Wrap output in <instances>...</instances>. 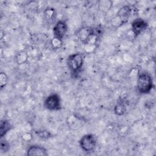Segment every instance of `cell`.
<instances>
[{
  "instance_id": "obj_1",
  "label": "cell",
  "mask_w": 156,
  "mask_h": 156,
  "mask_svg": "<svg viewBox=\"0 0 156 156\" xmlns=\"http://www.w3.org/2000/svg\"><path fill=\"white\" fill-rule=\"evenodd\" d=\"M154 87L151 75L147 72H141L138 76L136 80V88L141 94L150 93Z\"/></svg>"
},
{
  "instance_id": "obj_2",
  "label": "cell",
  "mask_w": 156,
  "mask_h": 156,
  "mask_svg": "<svg viewBox=\"0 0 156 156\" xmlns=\"http://www.w3.org/2000/svg\"><path fill=\"white\" fill-rule=\"evenodd\" d=\"M67 65L72 74L77 75L82 70L83 65V57L80 53L71 54L67 58Z\"/></svg>"
},
{
  "instance_id": "obj_3",
  "label": "cell",
  "mask_w": 156,
  "mask_h": 156,
  "mask_svg": "<svg viewBox=\"0 0 156 156\" xmlns=\"http://www.w3.org/2000/svg\"><path fill=\"white\" fill-rule=\"evenodd\" d=\"M79 146L85 152L93 151L96 146V136L91 133L84 135L79 140Z\"/></svg>"
},
{
  "instance_id": "obj_4",
  "label": "cell",
  "mask_w": 156,
  "mask_h": 156,
  "mask_svg": "<svg viewBox=\"0 0 156 156\" xmlns=\"http://www.w3.org/2000/svg\"><path fill=\"white\" fill-rule=\"evenodd\" d=\"M44 107L51 111H57L62 108L61 101L59 95L53 93L49 95L44 101Z\"/></svg>"
},
{
  "instance_id": "obj_5",
  "label": "cell",
  "mask_w": 156,
  "mask_h": 156,
  "mask_svg": "<svg viewBox=\"0 0 156 156\" xmlns=\"http://www.w3.org/2000/svg\"><path fill=\"white\" fill-rule=\"evenodd\" d=\"M131 13L132 9L128 5H125L119 9L116 16V19H118L119 21V26L126 24L128 21Z\"/></svg>"
},
{
  "instance_id": "obj_6",
  "label": "cell",
  "mask_w": 156,
  "mask_h": 156,
  "mask_svg": "<svg viewBox=\"0 0 156 156\" xmlns=\"http://www.w3.org/2000/svg\"><path fill=\"white\" fill-rule=\"evenodd\" d=\"M52 31L54 37L63 40L67 33L68 25L65 21L59 20L54 24Z\"/></svg>"
},
{
  "instance_id": "obj_7",
  "label": "cell",
  "mask_w": 156,
  "mask_h": 156,
  "mask_svg": "<svg viewBox=\"0 0 156 156\" xmlns=\"http://www.w3.org/2000/svg\"><path fill=\"white\" fill-rule=\"evenodd\" d=\"M147 26V23L142 18H136L131 23V29L135 37L144 31Z\"/></svg>"
},
{
  "instance_id": "obj_8",
  "label": "cell",
  "mask_w": 156,
  "mask_h": 156,
  "mask_svg": "<svg viewBox=\"0 0 156 156\" xmlns=\"http://www.w3.org/2000/svg\"><path fill=\"white\" fill-rule=\"evenodd\" d=\"M27 155L30 156L33 155H48V152L45 147L39 145H32L30 146L27 151Z\"/></svg>"
},
{
  "instance_id": "obj_9",
  "label": "cell",
  "mask_w": 156,
  "mask_h": 156,
  "mask_svg": "<svg viewBox=\"0 0 156 156\" xmlns=\"http://www.w3.org/2000/svg\"><path fill=\"white\" fill-rule=\"evenodd\" d=\"M83 119L80 117L72 115L67 119V124L72 129H77L83 125Z\"/></svg>"
},
{
  "instance_id": "obj_10",
  "label": "cell",
  "mask_w": 156,
  "mask_h": 156,
  "mask_svg": "<svg viewBox=\"0 0 156 156\" xmlns=\"http://www.w3.org/2000/svg\"><path fill=\"white\" fill-rule=\"evenodd\" d=\"M44 17L48 24H52L57 17L55 10L52 7H47L44 11Z\"/></svg>"
},
{
  "instance_id": "obj_11",
  "label": "cell",
  "mask_w": 156,
  "mask_h": 156,
  "mask_svg": "<svg viewBox=\"0 0 156 156\" xmlns=\"http://www.w3.org/2000/svg\"><path fill=\"white\" fill-rule=\"evenodd\" d=\"M12 126L10 122L7 119H2L0 122V136L1 138H3L4 136L11 130Z\"/></svg>"
},
{
  "instance_id": "obj_12",
  "label": "cell",
  "mask_w": 156,
  "mask_h": 156,
  "mask_svg": "<svg viewBox=\"0 0 156 156\" xmlns=\"http://www.w3.org/2000/svg\"><path fill=\"white\" fill-rule=\"evenodd\" d=\"M91 27H83L80 28L77 32V37L79 40L82 42V43H85L86 40L89 36L90 33Z\"/></svg>"
},
{
  "instance_id": "obj_13",
  "label": "cell",
  "mask_w": 156,
  "mask_h": 156,
  "mask_svg": "<svg viewBox=\"0 0 156 156\" xmlns=\"http://www.w3.org/2000/svg\"><path fill=\"white\" fill-rule=\"evenodd\" d=\"M29 55L27 52L23 51L18 52L16 55V62L18 65H23L24 64L28 59Z\"/></svg>"
},
{
  "instance_id": "obj_14",
  "label": "cell",
  "mask_w": 156,
  "mask_h": 156,
  "mask_svg": "<svg viewBox=\"0 0 156 156\" xmlns=\"http://www.w3.org/2000/svg\"><path fill=\"white\" fill-rule=\"evenodd\" d=\"M126 107L123 102H118L114 107V112L118 116L123 115L126 112Z\"/></svg>"
},
{
  "instance_id": "obj_15",
  "label": "cell",
  "mask_w": 156,
  "mask_h": 156,
  "mask_svg": "<svg viewBox=\"0 0 156 156\" xmlns=\"http://www.w3.org/2000/svg\"><path fill=\"white\" fill-rule=\"evenodd\" d=\"M36 135L41 139L47 140L51 137V133L46 130H39L35 132Z\"/></svg>"
},
{
  "instance_id": "obj_16",
  "label": "cell",
  "mask_w": 156,
  "mask_h": 156,
  "mask_svg": "<svg viewBox=\"0 0 156 156\" xmlns=\"http://www.w3.org/2000/svg\"><path fill=\"white\" fill-rule=\"evenodd\" d=\"M63 44V40H60L56 37H53L51 41V45L52 49H58L61 48Z\"/></svg>"
},
{
  "instance_id": "obj_17",
  "label": "cell",
  "mask_w": 156,
  "mask_h": 156,
  "mask_svg": "<svg viewBox=\"0 0 156 156\" xmlns=\"http://www.w3.org/2000/svg\"><path fill=\"white\" fill-rule=\"evenodd\" d=\"M9 81V77L8 76L3 72H1L0 73V87L1 89H2L4 87H5Z\"/></svg>"
},
{
  "instance_id": "obj_18",
  "label": "cell",
  "mask_w": 156,
  "mask_h": 156,
  "mask_svg": "<svg viewBox=\"0 0 156 156\" xmlns=\"http://www.w3.org/2000/svg\"><path fill=\"white\" fill-rule=\"evenodd\" d=\"M10 149V144L5 139L1 138V144H0V149L2 152H7Z\"/></svg>"
},
{
  "instance_id": "obj_19",
  "label": "cell",
  "mask_w": 156,
  "mask_h": 156,
  "mask_svg": "<svg viewBox=\"0 0 156 156\" xmlns=\"http://www.w3.org/2000/svg\"><path fill=\"white\" fill-rule=\"evenodd\" d=\"M22 138L24 141H30L32 138V135H31L30 133H26L23 135Z\"/></svg>"
}]
</instances>
